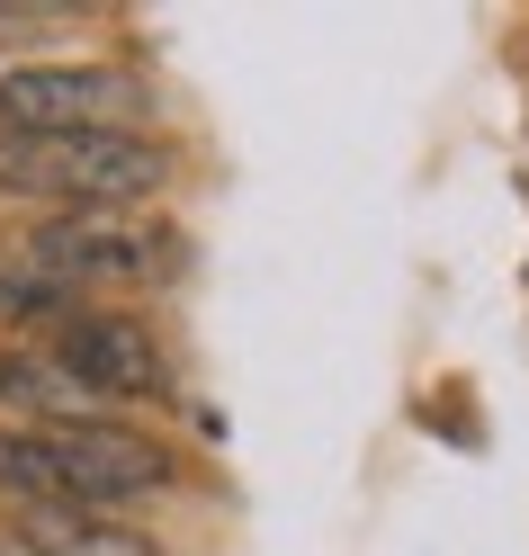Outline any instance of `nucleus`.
Listing matches in <instances>:
<instances>
[{"mask_svg":"<svg viewBox=\"0 0 529 556\" xmlns=\"http://www.w3.org/2000/svg\"><path fill=\"white\" fill-rule=\"evenodd\" d=\"M171 180V153L144 126H81V135H0V189L54 198L63 216H109Z\"/></svg>","mask_w":529,"mask_h":556,"instance_id":"obj_1","label":"nucleus"},{"mask_svg":"<svg viewBox=\"0 0 529 556\" xmlns=\"http://www.w3.org/2000/svg\"><path fill=\"white\" fill-rule=\"evenodd\" d=\"M27 269L54 278V288H144V278H171L180 269V233L153 225V216H126V206H109V216H54L27 233Z\"/></svg>","mask_w":529,"mask_h":556,"instance_id":"obj_2","label":"nucleus"},{"mask_svg":"<svg viewBox=\"0 0 529 556\" xmlns=\"http://www.w3.org/2000/svg\"><path fill=\"white\" fill-rule=\"evenodd\" d=\"M144 90L117 63H18L0 73V135H81V126H135Z\"/></svg>","mask_w":529,"mask_h":556,"instance_id":"obj_3","label":"nucleus"},{"mask_svg":"<svg viewBox=\"0 0 529 556\" xmlns=\"http://www.w3.org/2000/svg\"><path fill=\"white\" fill-rule=\"evenodd\" d=\"M46 359L73 377L90 404H153L171 395V359L135 315H73L46 332Z\"/></svg>","mask_w":529,"mask_h":556,"instance_id":"obj_4","label":"nucleus"},{"mask_svg":"<svg viewBox=\"0 0 529 556\" xmlns=\"http://www.w3.org/2000/svg\"><path fill=\"white\" fill-rule=\"evenodd\" d=\"M10 539L27 556H162L144 530H126L109 511H10Z\"/></svg>","mask_w":529,"mask_h":556,"instance_id":"obj_5","label":"nucleus"},{"mask_svg":"<svg viewBox=\"0 0 529 556\" xmlns=\"http://www.w3.org/2000/svg\"><path fill=\"white\" fill-rule=\"evenodd\" d=\"M0 404H18L27 413V431H54V422H90V395L63 377L46 351H0Z\"/></svg>","mask_w":529,"mask_h":556,"instance_id":"obj_6","label":"nucleus"},{"mask_svg":"<svg viewBox=\"0 0 529 556\" xmlns=\"http://www.w3.org/2000/svg\"><path fill=\"white\" fill-rule=\"evenodd\" d=\"M0 315L10 324H73L81 305H73V288H54V278H37V269H0Z\"/></svg>","mask_w":529,"mask_h":556,"instance_id":"obj_7","label":"nucleus"}]
</instances>
